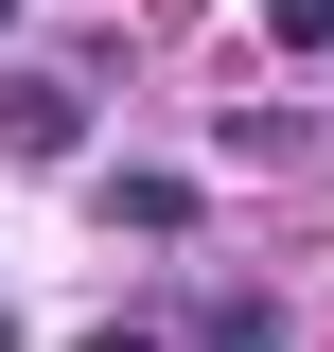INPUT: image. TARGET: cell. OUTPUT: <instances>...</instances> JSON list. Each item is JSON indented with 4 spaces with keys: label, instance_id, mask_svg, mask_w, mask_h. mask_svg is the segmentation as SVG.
Segmentation results:
<instances>
[{
    "label": "cell",
    "instance_id": "obj_4",
    "mask_svg": "<svg viewBox=\"0 0 334 352\" xmlns=\"http://www.w3.org/2000/svg\"><path fill=\"white\" fill-rule=\"evenodd\" d=\"M88 352H159V335H88Z\"/></svg>",
    "mask_w": 334,
    "mask_h": 352
},
{
    "label": "cell",
    "instance_id": "obj_1",
    "mask_svg": "<svg viewBox=\"0 0 334 352\" xmlns=\"http://www.w3.org/2000/svg\"><path fill=\"white\" fill-rule=\"evenodd\" d=\"M71 124H88L71 88H0V141H18V159H71Z\"/></svg>",
    "mask_w": 334,
    "mask_h": 352
},
{
    "label": "cell",
    "instance_id": "obj_3",
    "mask_svg": "<svg viewBox=\"0 0 334 352\" xmlns=\"http://www.w3.org/2000/svg\"><path fill=\"white\" fill-rule=\"evenodd\" d=\"M264 36H282V53H317V36H334V0H264Z\"/></svg>",
    "mask_w": 334,
    "mask_h": 352
},
{
    "label": "cell",
    "instance_id": "obj_2",
    "mask_svg": "<svg viewBox=\"0 0 334 352\" xmlns=\"http://www.w3.org/2000/svg\"><path fill=\"white\" fill-rule=\"evenodd\" d=\"M106 229H194V176H106Z\"/></svg>",
    "mask_w": 334,
    "mask_h": 352
}]
</instances>
